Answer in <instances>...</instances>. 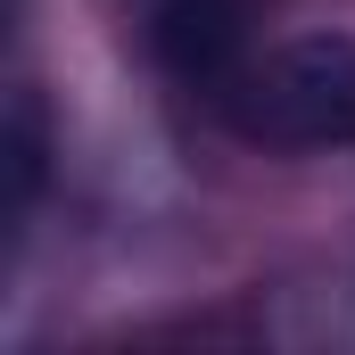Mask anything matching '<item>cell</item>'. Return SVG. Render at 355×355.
I'll list each match as a JSON object with an SVG mask.
<instances>
[{"instance_id":"1","label":"cell","mask_w":355,"mask_h":355,"mask_svg":"<svg viewBox=\"0 0 355 355\" xmlns=\"http://www.w3.org/2000/svg\"><path fill=\"white\" fill-rule=\"evenodd\" d=\"M207 107L257 149H347L355 141V42L306 33L281 50H248V67Z\"/></svg>"},{"instance_id":"2","label":"cell","mask_w":355,"mask_h":355,"mask_svg":"<svg viewBox=\"0 0 355 355\" xmlns=\"http://www.w3.org/2000/svg\"><path fill=\"white\" fill-rule=\"evenodd\" d=\"M149 58L182 91L215 99L248 67V8L240 0H157L149 8Z\"/></svg>"},{"instance_id":"3","label":"cell","mask_w":355,"mask_h":355,"mask_svg":"<svg viewBox=\"0 0 355 355\" xmlns=\"http://www.w3.org/2000/svg\"><path fill=\"white\" fill-rule=\"evenodd\" d=\"M42 157H50L42 107H33V91H17V107H8V215H17V223H25V207H33V190H42Z\"/></svg>"}]
</instances>
